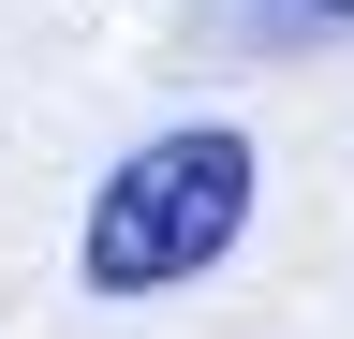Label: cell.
Returning <instances> with one entry per match:
<instances>
[{
    "mask_svg": "<svg viewBox=\"0 0 354 339\" xmlns=\"http://www.w3.org/2000/svg\"><path fill=\"white\" fill-rule=\"evenodd\" d=\"M207 30L251 59H325V45H354V0H207Z\"/></svg>",
    "mask_w": 354,
    "mask_h": 339,
    "instance_id": "obj_2",
    "label": "cell"
},
{
    "mask_svg": "<svg viewBox=\"0 0 354 339\" xmlns=\"http://www.w3.org/2000/svg\"><path fill=\"white\" fill-rule=\"evenodd\" d=\"M251 236V133L236 118H177L88 192V236H74V280L88 295H177L207 280L221 251Z\"/></svg>",
    "mask_w": 354,
    "mask_h": 339,
    "instance_id": "obj_1",
    "label": "cell"
}]
</instances>
